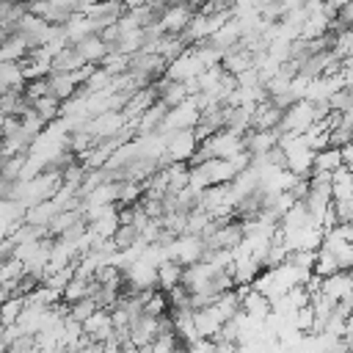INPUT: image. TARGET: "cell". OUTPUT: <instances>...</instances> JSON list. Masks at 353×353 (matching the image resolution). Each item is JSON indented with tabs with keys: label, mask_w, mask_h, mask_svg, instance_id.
Listing matches in <instances>:
<instances>
[{
	"label": "cell",
	"mask_w": 353,
	"mask_h": 353,
	"mask_svg": "<svg viewBox=\"0 0 353 353\" xmlns=\"http://www.w3.org/2000/svg\"><path fill=\"white\" fill-rule=\"evenodd\" d=\"M196 8L188 6V3H174V6H163L160 14H157V25L165 30V33H182L188 28V22L193 19Z\"/></svg>",
	"instance_id": "cell-4"
},
{
	"label": "cell",
	"mask_w": 353,
	"mask_h": 353,
	"mask_svg": "<svg viewBox=\"0 0 353 353\" xmlns=\"http://www.w3.org/2000/svg\"><path fill=\"white\" fill-rule=\"evenodd\" d=\"M339 149H342V165L345 168H353V141L345 143V146H339Z\"/></svg>",
	"instance_id": "cell-13"
},
{
	"label": "cell",
	"mask_w": 353,
	"mask_h": 353,
	"mask_svg": "<svg viewBox=\"0 0 353 353\" xmlns=\"http://www.w3.org/2000/svg\"><path fill=\"white\" fill-rule=\"evenodd\" d=\"M204 72V63L199 61V55H196V50L193 47H185L176 58H171L168 63H165V72H163V77H168V80H176V83H188V80H193V77H199Z\"/></svg>",
	"instance_id": "cell-1"
},
{
	"label": "cell",
	"mask_w": 353,
	"mask_h": 353,
	"mask_svg": "<svg viewBox=\"0 0 353 353\" xmlns=\"http://www.w3.org/2000/svg\"><path fill=\"white\" fill-rule=\"evenodd\" d=\"M325 3H331V6H334V8H342V6H345V3H347V0H325Z\"/></svg>",
	"instance_id": "cell-15"
},
{
	"label": "cell",
	"mask_w": 353,
	"mask_h": 353,
	"mask_svg": "<svg viewBox=\"0 0 353 353\" xmlns=\"http://www.w3.org/2000/svg\"><path fill=\"white\" fill-rule=\"evenodd\" d=\"M196 149H199V138L193 135V130L165 132V157H168V163H190Z\"/></svg>",
	"instance_id": "cell-3"
},
{
	"label": "cell",
	"mask_w": 353,
	"mask_h": 353,
	"mask_svg": "<svg viewBox=\"0 0 353 353\" xmlns=\"http://www.w3.org/2000/svg\"><path fill=\"white\" fill-rule=\"evenodd\" d=\"M240 39H243V30H240V25H237V19H226L207 41L212 44V47H218L221 52H229V50H234L237 44H240Z\"/></svg>",
	"instance_id": "cell-7"
},
{
	"label": "cell",
	"mask_w": 353,
	"mask_h": 353,
	"mask_svg": "<svg viewBox=\"0 0 353 353\" xmlns=\"http://www.w3.org/2000/svg\"><path fill=\"white\" fill-rule=\"evenodd\" d=\"M320 292L328 295L334 303L350 301L353 298V273L350 270H336L334 276H325L320 281Z\"/></svg>",
	"instance_id": "cell-5"
},
{
	"label": "cell",
	"mask_w": 353,
	"mask_h": 353,
	"mask_svg": "<svg viewBox=\"0 0 353 353\" xmlns=\"http://www.w3.org/2000/svg\"><path fill=\"white\" fill-rule=\"evenodd\" d=\"M314 124V105L309 99H295L292 105L284 108L281 113V121H279V130L281 132H306L309 127Z\"/></svg>",
	"instance_id": "cell-2"
},
{
	"label": "cell",
	"mask_w": 353,
	"mask_h": 353,
	"mask_svg": "<svg viewBox=\"0 0 353 353\" xmlns=\"http://www.w3.org/2000/svg\"><path fill=\"white\" fill-rule=\"evenodd\" d=\"M72 47L77 50V55H80L85 63H99V61L110 52L108 41H105L99 33H88V36H83V39H80V41H74Z\"/></svg>",
	"instance_id": "cell-6"
},
{
	"label": "cell",
	"mask_w": 353,
	"mask_h": 353,
	"mask_svg": "<svg viewBox=\"0 0 353 353\" xmlns=\"http://www.w3.org/2000/svg\"><path fill=\"white\" fill-rule=\"evenodd\" d=\"M339 270V262H336V254L325 251V248H317L314 251V265H312V273L325 279V276H334Z\"/></svg>",
	"instance_id": "cell-12"
},
{
	"label": "cell",
	"mask_w": 353,
	"mask_h": 353,
	"mask_svg": "<svg viewBox=\"0 0 353 353\" xmlns=\"http://www.w3.org/2000/svg\"><path fill=\"white\" fill-rule=\"evenodd\" d=\"M350 55H353V52H350Z\"/></svg>",
	"instance_id": "cell-16"
},
{
	"label": "cell",
	"mask_w": 353,
	"mask_h": 353,
	"mask_svg": "<svg viewBox=\"0 0 353 353\" xmlns=\"http://www.w3.org/2000/svg\"><path fill=\"white\" fill-rule=\"evenodd\" d=\"M80 66H85V61L77 55V50L72 44H66L55 58H52V72H77Z\"/></svg>",
	"instance_id": "cell-11"
},
{
	"label": "cell",
	"mask_w": 353,
	"mask_h": 353,
	"mask_svg": "<svg viewBox=\"0 0 353 353\" xmlns=\"http://www.w3.org/2000/svg\"><path fill=\"white\" fill-rule=\"evenodd\" d=\"M345 199H353V171L339 165L331 174V201H345Z\"/></svg>",
	"instance_id": "cell-9"
},
{
	"label": "cell",
	"mask_w": 353,
	"mask_h": 353,
	"mask_svg": "<svg viewBox=\"0 0 353 353\" xmlns=\"http://www.w3.org/2000/svg\"><path fill=\"white\" fill-rule=\"evenodd\" d=\"M339 165H342V149L339 146H325V149L314 152L312 174H334Z\"/></svg>",
	"instance_id": "cell-8"
},
{
	"label": "cell",
	"mask_w": 353,
	"mask_h": 353,
	"mask_svg": "<svg viewBox=\"0 0 353 353\" xmlns=\"http://www.w3.org/2000/svg\"><path fill=\"white\" fill-rule=\"evenodd\" d=\"M182 268H185V265H179L176 259L160 262V265H157V287H160L163 292H168V290H174L176 284H182Z\"/></svg>",
	"instance_id": "cell-10"
},
{
	"label": "cell",
	"mask_w": 353,
	"mask_h": 353,
	"mask_svg": "<svg viewBox=\"0 0 353 353\" xmlns=\"http://www.w3.org/2000/svg\"><path fill=\"white\" fill-rule=\"evenodd\" d=\"M77 353H102V342H91V339H88Z\"/></svg>",
	"instance_id": "cell-14"
}]
</instances>
